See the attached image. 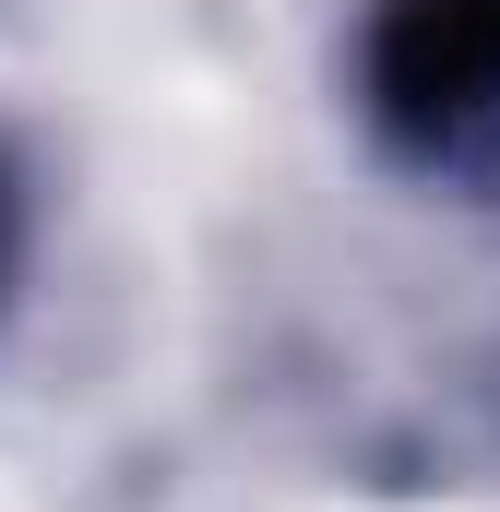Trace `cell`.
Segmentation results:
<instances>
[{"label": "cell", "mask_w": 500, "mask_h": 512, "mask_svg": "<svg viewBox=\"0 0 500 512\" xmlns=\"http://www.w3.org/2000/svg\"><path fill=\"white\" fill-rule=\"evenodd\" d=\"M370 96L417 143L500 120V0H393L370 36Z\"/></svg>", "instance_id": "cell-1"}]
</instances>
